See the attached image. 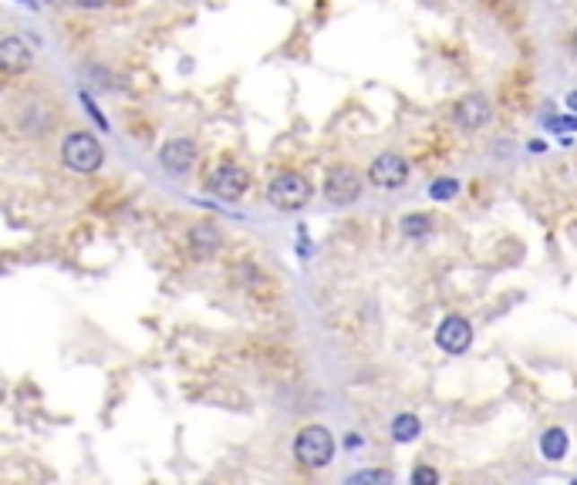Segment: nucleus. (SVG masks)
Here are the masks:
<instances>
[{"mask_svg": "<svg viewBox=\"0 0 577 485\" xmlns=\"http://www.w3.org/2000/svg\"><path fill=\"white\" fill-rule=\"evenodd\" d=\"M61 159H65V166H68L71 172L88 176V172H95V169L105 162V152H101V145L95 135H88V132H71L68 139H65V145H61Z\"/></svg>", "mask_w": 577, "mask_h": 485, "instance_id": "nucleus-1", "label": "nucleus"}, {"mask_svg": "<svg viewBox=\"0 0 577 485\" xmlns=\"http://www.w3.org/2000/svg\"><path fill=\"white\" fill-rule=\"evenodd\" d=\"M294 455L301 458L308 469H321V465H328V462L335 458V438H331V431L321 429V425L304 429L294 442Z\"/></svg>", "mask_w": 577, "mask_h": 485, "instance_id": "nucleus-2", "label": "nucleus"}, {"mask_svg": "<svg viewBox=\"0 0 577 485\" xmlns=\"http://www.w3.org/2000/svg\"><path fill=\"white\" fill-rule=\"evenodd\" d=\"M267 199L277 209H301V206H308L310 182L304 179V176H297V172H281L277 179L270 182Z\"/></svg>", "mask_w": 577, "mask_h": 485, "instance_id": "nucleus-3", "label": "nucleus"}, {"mask_svg": "<svg viewBox=\"0 0 577 485\" xmlns=\"http://www.w3.org/2000/svg\"><path fill=\"white\" fill-rule=\"evenodd\" d=\"M324 195H328V203H335V206H352L362 199V176L348 166H338L328 172V179H324Z\"/></svg>", "mask_w": 577, "mask_h": 485, "instance_id": "nucleus-4", "label": "nucleus"}, {"mask_svg": "<svg viewBox=\"0 0 577 485\" xmlns=\"http://www.w3.org/2000/svg\"><path fill=\"white\" fill-rule=\"evenodd\" d=\"M368 179L375 182L379 189H398V186H406L408 179V162L402 155L385 152L368 166Z\"/></svg>", "mask_w": 577, "mask_h": 485, "instance_id": "nucleus-5", "label": "nucleus"}, {"mask_svg": "<svg viewBox=\"0 0 577 485\" xmlns=\"http://www.w3.org/2000/svg\"><path fill=\"white\" fill-rule=\"evenodd\" d=\"M436 344L446 354H466L473 344V327L466 317H446L436 331Z\"/></svg>", "mask_w": 577, "mask_h": 485, "instance_id": "nucleus-6", "label": "nucleus"}, {"mask_svg": "<svg viewBox=\"0 0 577 485\" xmlns=\"http://www.w3.org/2000/svg\"><path fill=\"white\" fill-rule=\"evenodd\" d=\"M247 186H250V176L240 166H223L210 176V193L226 203H237L240 195L247 193Z\"/></svg>", "mask_w": 577, "mask_h": 485, "instance_id": "nucleus-7", "label": "nucleus"}, {"mask_svg": "<svg viewBox=\"0 0 577 485\" xmlns=\"http://www.w3.org/2000/svg\"><path fill=\"white\" fill-rule=\"evenodd\" d=\"M159 162L172 176H186L193 169V162H197V145L189 139H170L162 145V152H159Z\"/></svg>", "mask_w": 577, "mask_h": 485, "instance_id": "nucleus-8", "label": "nucleus"}, {"mask_svg": "<svg viewBox=\"0 0 577 485\" xmlns=\"http://www.w3.org/2000/svg\"><path fill=\"white\" fill-rule=\"evenodd\" d=\"M490 118H493V108H490V101H486L483 95L459 98V105H456V122H459L463 128L476 132V128H483Z\"/></svg>", "mask_w": 577, "mask_h": 485, "instance_id": "nucleus-9", "label": "nucleus"}, {"mask_svg": "<svg viewBox=\"0 0 577 485\" xmlns=\"http://www.w3.org/2000/svg\"><path fill=\"white\" fill-rule=\"evenodd\" d=\"M31 61H34V51H31L21 38H7V41H0V65H4L7 71H24Z\"/></svg>", "mask_w": 577, "mask_h": 485, "instance_id": "nucleus-10", "label": "nucleus"}, {"mask_svg": "<svg viewBox=\"0 0 577 485\" xmlns=\"http://www.w3.org/2000/svg\"><path fill=\"white\" fill-rule=\"evenodd\" d=\"M189 250H193V256H199V260L213 256V253L220 250V230H216V226H206V222L193 226V230H189Z\"/></svg>", "mask_w": 577, "mask_h": 485, "instance_id": "nucleus-11", "label": "nucleus"}, {"mask_svg": "<svg viewBox=\"0 0 577 485\" xmlns=\"http://www.w3.org/2000/svg\"><path fill=\"white\" fill-rule=\"evenodd\" d=\"M567 448H571V438L564 429H547L540 435V455L550 458V462H561L567 455Z\"/></svg>", "mask_w": 577, "mask_h": 485, "instance_id": "nucleus-12", "label": "nucleus"}, {"mask_svg": "<svg viewBox=\"0 0 577 485\" xmlns=\"http://www.w3.org/2000/svg\"><path fill=\"white\" fill-rule=\"evenodd\" d=\"M419 431H423V425H419V418L415 415H398L392 421L395 442H415V438H419Z\"/></svg>", "mask_w": 577, "mask_h": 485, "instance_id": "nucleus-13", "label": "nucleus"}, {"mask_svg": "<svg viewBox=\"0 0 577 485\" xmlns=\"http://www.w3.org/2000/svg\"><path fill=\"white\" fill-rule=\"evenodd\" d=\"M402 233L412 236V239H419V236L433 233V216H423V212H412L402 220Z\"/></svg>", "mask_w": 577, "mask_h": 485, "instance_id": "nucleus-14", "label": "nucleus"}, {"mask_svg": "<svg viewBox=\"0 0 577 485\" xmlns=\"http://www.w3.org/2000/svg\"><path fill=\"white\" fill-rule=\"evenodd\" d=\"M456 193H459V182H456V179H436L433 186H429V195H433V199H439V203L452 199Z\"/></svg>", "mask_w": 577, "mask_h": 485, "instance_id": "nucleus-15", "label": "nucleus"}, {"mask_svg": "<svg viewBox=\"0 0 577 485\" xmlns=\"http://www.w3.org/2000/svg\"><path fill=\"white\" fill-rule=\"evenodd\" d=\"M352 485H362V482H392V472H385V469H368V472H354L352 479H348Z\"/></svg>", "mask_w": 577, "mask_h": 485, "instance_id": "nucleus-16", "label": "nucleus"}, {"mask_svg": "<svg viewBox=\"0 0 577 485\" xmlns=\"http://www.w3.org/2000/svg\"><path fill=\"white\" fill-rule=\"evenodd\" d=\"M412 482H415V485H436L439 482V472L429 469V465H419V469L412 472Z\"/></svg>", "mask_w": 577, "mask_h": 485, "instance_id": "nucleus-17", "label": "nucleus"}, {"mask_svg": "<svg viewBox=\"0 0 577 485\" xmlns=\"http://www.w3.org/2000/svg\"><path fill=\"white\" fill-rule=\"evenodd\" d=\"M547 128H561V132H577V118H547Z\"/></svg>", "mask_w": 577, "mask_h": 485, "instance_id": "nucleus-18", "label": "nucleus"}, {"mask_svg": "<svg viewBox=\"0 0 577 485\" xmlns=\"http://www.w3.org/2000/svg\"><path fill=\"white\" fill-rule=\"evenodd\" d=\"M74 4H78V7H92V11H95V7H105L109 0H74Z\"/></svg>", "mask_w": 577, "mask_h": 485, "instance_id": "nucleus-19", "label": "nucleus"}, {"mask_svg": "<svg viewBox=\"0 0 577 485\" xmlns=\"http://www.w3.org/2000/svg\"><path fill=\"white\" fill-rule=\"evenodd\" d=\"M567 108L577 111V91H571V95H567Z\"/></svg>", "mask_w": 577, "mask_h": 485, "instance_id": "nucleus-20", "label": "nucleus"}, {"mask_svg": "<svg viewBox=\"0 0 577 485\" xmlns=\"http://www.w3.org/2000/svg\"><path fill=\"white\" fill-rule=\"evenodd\" d=\"M574 51H577V30H574Z\"/></svg>", "mask_w": 577, "mask_h": 485, "instance_id": "nucleus-21", "label": "nucleus"}]
</instances>
